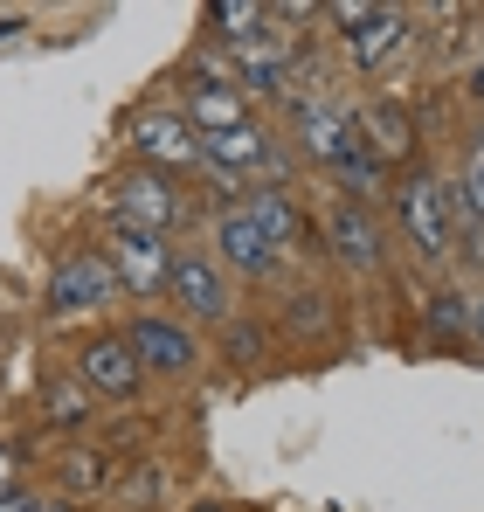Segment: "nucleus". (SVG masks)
<instances>
[{
	"label": "nucleus",
	"instance_id": "8",
	"mask_svg": "<svg viewBox=\"0 0 484 512\" xmlns=\"http://www.w3.org/2000/svg\"><path fill=\"white\" fill-rule=\"evenodd\" d=\"M180 118L194 125V139H215V132L249 125V104H242L236 77H222V70H194V77H187V104H180Z\"/></svg>",
	"mask_w": 484,
	"mask_h": 512
},
{
	"label": "nucleus",
	"instance_id": "20",
	"mask_svg": "<svg viewBox=\"0 0 484 512\" xmlns=\"http://www.w3.org/2000/svg\"><path fill=\"white\" fill-rule=\"evenodd\" d=\"M63 485H70V492H104V485H111V457H104V450H70V457H63Z\"/></svg>",
	"mask_w": 484,
	"mask_h": 512
},
{
	"label": "nucleus",
	"instance_id": "15",
	"mask_svg": "<svg viewBox=\"0 0 484 512\" xmlns=\"http://www.w3.org/2000/svg\"><path fill=\"white\" fill-rule=\"evenodd\" d=\"M325 243H332L339 263H353V270H374V263H381V229L367 222L360 201H339V208L325 215Z\"/></svg>",
	"mask_w": 484,
	"mask_h": 512
},
{
	"label": "nucleus",
	"instance_id": "22",
	"mask_svg": "<svg viewBox=\"0 0 484 512\" xmlns=\"http://www.w3.org/2000/svg\"><path fill=\"white\" fill-rule=\"evenodd\" d=\"M160 499V471H139V478H125V506H153Z\"/></svg>",
	"mask_w": 484,
	"mask_h": 512
},
{
	"label": "nucleus",
	"instance_id": "3",
	"mask_svg": "<svg viewBox=\"0 0 484 512\" xmlns=\"http://www.w3.org/2000/svg\"><path fill=\"white\" fill-rule=\"evenodd\" d=\"M166 298L201 326H229V270L215 263V250H173Z\"/></svg>",
	"mask_w": 484,
	"mask_h": 512
},
{
	"label": "nucleus",
	"instance_id": "23",
	"mask_svg": "<svg viewBox=\"0 0 484 512\" xmlns=\"http://www.w3.org/2000/svg\"><path fill=\"white\" fill-rule=\"evenodd\" d=\"M7 492H21V450L0 443V499H7Z\"/></svg>",
	"mask_w": 484,
	"mask_h": 512
},
{
	"label": "nucleus",
	"instance_id": "4",
	"mask_svg": "<svg viewBox=\"0 0 484 512\" xmlns=\"http://www.w3.org/2000/svg\"><path fill=\"white\" fill-rule=\"evenodd\" d=\"M291 111H298V153L319 173H339L360 153V111H339V104H325V97H312V104L298 97Z\"/></svg>",
	"mask_w": 484,
	"mask_h": 512
},
{
	"label": "nucleus",
	"instance_id": "9",
	"mask_svg": "<svg viewBox=\"0 0 484 512\" xmlns=\"http://www.w3.org/2000/svg\"><path fill=\"white\" fill-rule=\"evenodd\" d=\"M173 222H180V187L166 173L132 167L118 180V229H153V236H166Z\"/></svg>",
	"mask_w": 484,
	"mask_h": 512
},
{
	"label": "nucleus",
	"instance_id": "24",
	"mask_svg": "<svg viewBox=\"0 0 484 512\" xmlns=\"http://www.w3.org/2000/svg\"><path fill=\"white\" fill-rule=\"evenodd\" d=\"M0 512H42V499L21 485V492H7V499H0Z\"/></svg>",
	"mask_w": 484,
	"mask_h": 512
},
{
	"label": "nucleus",
	"instance_id": "25",
	"mask_svg": "<svg viewBox=\"0 0 484 512\" xmlns=\"http://www.w3.org/2000/svg\"><path fill=\"white\" fill-rule=\"evenodd\" d=\"M471 97L484 104V49H478V63H471Z\"/></svg>",
	"mask_w": 484,
	"mask_h": 512
},
{
	"label": "nucleus",
	"instance_id": "12",
	"mask_svg": "<svg viewBox=\"0 0 484 512\" xmlns=\"http://www.w3.org/2000/svg\"><path fill=\"white\" fill-rule=\"evenodd\" d=\"M242 208H249V215H256V229L277 243V256H305V250H312V215H305V208H298L277 180H263Z\"/></svg>",
	"mask_w": 484,
	"mask_h": 512
},
{
	"label": "nucleus",
	"instance_id": "16",
	"mask_svg": "<svg viewBox=\"0 0 484 512\" xmlns=\"http://www.w3.org/2000/svg\"><path fill=\"white\" fill-rule=\"evenodd\" d=\"M395 42H402V14H395V7H367V21L346 28V56H353L360 70H374Z\"/></svg>",
	"mask_w": 484,
	"mask_h": 512
},
{
	"label": "nucleus",
	"instance_id": "6",
	"mask_svg": "<svg viewBox=\"0 0 484 512\" xmlns=\"http://www.w3.org/2000/svg\"><path fill=\"white\" fill-rule=\"evenodd\" d=\"M111 291H118V277H111L104 250H77V256L56 263V277H49V291H42V312H49V319H70V312L104 305Z\"/></svg>",
	"mask_w": 484,
	"mask_h": 512
},
{
	"label": "nucleus",
	"instance_id": "18",
	"mask_svg": "<svg viewBox=\"0 0 484 512\" xmlns=\"http://www.w3.org/2000/svg\"><path fill=\"white\" fill-rule=\"evenodd\" d=\"M90 402H97V395L83 388L77 374H70V381H42V416L56 429H83L90 423Z\"/></svg>",
	"mask_w": 484,
	"mask_h": 512
},
{
	"label": "nucleus",
	"instance_id": "28",
	"mask_svg": "<svg viewBox=\"0 0 484 512\" xmlns=\"http://www.w3.org/2000/svg\"><path fill=\"white\" fill-rule=\"evenodd\" d=\"M42 512H77V506L70 499H42Z\"/></svg>",
	"mask_w": 484,
	"mask_h": 512
},
{
	"label": "nucleus",
	"instance_id": "19",
	"mask_svg": "<svg viewBox=\"0 0 484 512\" xmlns=\"http://www.w3.org/2000/svg\"><path fill=\"white\" fill-rule=\"evenodd\" d=\"M429 333H436V340H471V298L436 291V298H429Z\"/></svg>",
	"mask_w": 484,
	"mask_h": 512
},
{
	"label": "nucleus",
	"instance_id": "17",
	"mask_svg": "<svg viewBox=\"0 0 484 512\" xmlns=\"http://www.w3.org/2000/svg\"><path fill=\"white\" fill-rule=\"evenodd\" d=\"M208 21H215V35H222V42H236V49H249V42H263V35H270V28H263V21H270V7H256V0H215V7H208Z\"/></svg>",
	"mask_w": 484,
	"mask_h": 512
},
{
	"label": "nucleus",
	"instance_id": "26",
	"mask_svg": "<svg viewBox=\"0 0 484 512\" xmlns=\"http://www.w3.org/2000/svg\"><path fill=\"white\" fill-rule=\"evenodd\" d=\"M471 340H484V298L471 305Z\"/></svg>",
	"mask_w": 484,
	"mask_h": 512
},
{
	"label": "nucleus",
	"instance_id": "27",
	"mask_svg": "<svg viewBox=\"0 0 484 512\" xmlns=\"http://www.w3.org/2000/svg\"><path fill=\"white\" fill-rule=\"evenodd\" d=\"M187 512H236V506H222V499H201V506H187Z\"/></svg>",
	"mask_w": 484,
	"mask_h": 512
},
{
	"label": "nucleus",
	"instance_id": "21",
	"mask_svg": "<svg viewBox=\"0 0 484 512\" xmlns=\"http://www.w3.org/2000/svg\"><path fill=\"white\" fill-rule=\"evenodd\" d=\"M332 180H339V187H346V194H374V187H381V180H388V167H381V160H374V153H367V146H360V153H353V160H346V167L332 173Z\"/></svg>",
	"mask_w": 484,
	"mask_h": 512
},
{
	"label": "nucleus",
	"instance_id": "11",
	"mask_svg": "<svg viewBox=\"0 0 484 512\" xmlns=\"http://www.w3.org/2000/svg\"><path fill=\"white\" fill-rule=\"evenodd\" d=\"M132 146H139V160H146L153 173L201 167V139H194V125H187L180 111H139V125H132Z\"/></svg>",
	"mask_w": 484,
	"mask_h": 512
},
{
	"label": "nucleus",
	"instance_id": "2",
	"mask_svg": "<svg viewBox=\"0 0 484 512\" xmlns=\"http://www.w3.org/2000/svg\"><path fill=\"white\" fill-rule=\"evenodd\" d=\"M104 263H111L118 291H132V298H166V277H173V243H166V236H153V229H111Z\"/></svg>",
	"mask_w": 484,
	"mask_h": 512
},
{
	"label": "nucleus",
	"instance_id": "13",
	"mask_svg": "<svg viewBox=\"0 0 484 512\" xmlns=\"http://www.w3.org/2000/svg\"><path fill=\"white\" fill-rule=\"evenodd\" d=\"M201 167L215 173H277V146H270V132L263 125H236V132H215V139H201Z\"/></svg>",
	"mask_w": 484,
	"mask_h": 512
},
{
	"label": "nucleus",
	"instance_id": "1",
	"mask_svg": "<svg viewBox=\"0 0 484 512\" xmlns=\"http://www.w3.org/2000/svg\"><path fill=\"white\" fill-rule=\"evenodd\" d=\"M395 222H402V243L422 263H436V256H450V187H436L429 173H402L395 180Z\"/></svg>",
	"mask_w": 484,
	"mask_h": 512
},
{
	"label": "nucleus",
	"instance_id": "14",
	"mask_svg": "<svg viewBox=\"0 0 484 512\" xmlns=\"http://www.w3.org/2000/svg\"><path fill=\"white\" fill-rule=\"evenodd\" d=\"M360 146L381 167H408V153H415V111L408 104H367L360 111Z\"/></svg>",
	"mask_w": 484,
	"mask_h": 512
},
{
	"label": "nucleus",
	"instance_id": "10",
	"mask_svg": "<svg viewBox=\"0 0 484 512\" xmlns=\"http://www.w3.org/2000/svg\"><path fill=\"white\" fill-rule=\"evenodd\" d=\"M125 346H132L139 374H187V367L201 360V353H194V333L173 326V319H153V312H139V319L125 326Z\"/></svg>",
	"mask_w": 484,
	"mask_h": 512
},
{
	"label": "nucleus",
	"instance_id": "7",
	"mask_svg": "<svg viewBox=\"0 0 484 512\" xmlns=\"http://www.w3.org/2000/svg\"><path fill=\"white\" fill-rule=\"evenodd\" d=\"M215 263H222L229 277H270L284 256H277V243L256 229V215H249L242 201H229V208L215 215Z\"/></svg>",
	"mask_w": 484,
	"mask_h": 512
},
{
	"label": "nucleus",
	"instance_id": "5",
	"mask_svg": "<svg viewBox=\"0 0 484 512\" xmlns=\"http://www.w3.org/2000/svg\"><path fill=\"white\" fill-rule=\"evenodd\" d=\"M77 381L90 395H104V402H132V395L146 388V374H139L125 333H90V340L77 346Z\"/></svg>",
	"mask_w": 484,
	"mask_h": 512
}]
</instances>
